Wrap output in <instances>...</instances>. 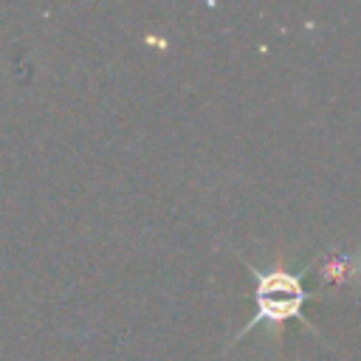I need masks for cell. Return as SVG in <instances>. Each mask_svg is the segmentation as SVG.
<instances>
[{
  "instance_id": "1",
  "label": "cell",
  "mask_w": 361,
  "mask_h": 361,
  "mask_svg": "<svg viewBox=\"0 0 361 361\" xmlns=\"http://www.w3.org/2000/svg\"><path fill=\"white\" fill-rule=\"evenodd\" d=\"M254 282H257V290H254V302H257V310L254 316L240 327V333L231 338V341H240L248 330L259 327V324H271L274 330V338L279 341L282 338V324L290 322V319H302L310 330H316V324H310L305 316H302V307L307 302V290L302 285V274H293L285 268L282 259H276L271 268L259 271L254 268L251 262H245Z\"/></svg>"
}]
</instances>
